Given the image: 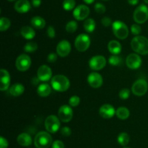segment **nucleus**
<instances>
[{"instance_id":"nucleus-1","label":"nucleus","mask_w":148,"mask_h":148,"mask_svg":"<svg viewBox=\"0 0 148 148\" xmlns=\"http://www.w3.org/2000/svg\"><path fill=\"white\" fill-rule=\"evenodd\" d=\"M132 49L139 55L148 54V39L143 36H137L131 41Z\"/></svg>"},{"instance_id":"nucleus-2","label":"nucleus","mask_w":148,"mask_h":148,"mask_svg":"<svg viewBox=\"0 0 148 148\" xmlns=\"http://www.w3.org/2000/svg\"><path fill=\"white\" fill-rule=\"evenodd\" d=\"M51 84L53 89L61 92L66 91L70 86L69 80L63 75H54L52 78Z\"/></svg>"},{"instance_id":"nucleus-3","label":"nucleus","mask_w":148,"mask_h":148,"mask_svg":"<svg viewBox=\"0 0 148 148\" xmlns=\"http://www.w3.org/2000/svg\"><path fill=\"white\" fill-rule=\"evenodd\" d=\"M52 144V137L48 132H38L35 136L34 145L36 148H49Z\"/></svg>"},{"instance_id":"nucleus-4","label":"nucleus","mask_w":148,"mask_h":148,"mask_svg":"<svg viewBox=\"0 0 148 148\" xmlns=\"http://www.w3.org/2000/svg\"><path fill=\"white\" fill-rule=\"evenodd\" d=\"M112 29L114 36L119 39H125L129 35V29L127 25L122 21L116 20L112 23Z\"/></svg>"},{"instance_id":"nucleus-5","label":"nucleus","mask_w":148,"mask_h":148,"mask_svg":"<svg viewBox=\"0 0 148 148\" xmlns=\"http://www.w3.org/2000/svg\"><path fill=\"white\" fill-rule=\"evenodd\" d=\"M134 21L138 24H143L148 20V7L145 4H141L136 8L133 15Z\"/></svg>"},{"instance_id":"nucleus-6","label":"nucleus","mask_w":148,"mask_h":148,"mask_svg":"<svg viewBox=\"0 0 148 148\" xmlns=\"http://www.w3.org/2000/svg\"><path fill=\"white\" fill-rule=\"evenodd\" d=\"M44 125L48 132L54 133L60 128V119L58 118L56 115H51L46 118Z\"/></svg>"},{"instance_id":"nucleus-7","label":"nucleus","mask_w":148,"mask_h":148,"mask_svg":"<svg viewBox=\"0 0 148 148\" xmlns=\"http://www.w3.org/2000/svg\"><path fill=\"white\" fill-rule=\"evenodd\" d=\"M148 90V84L145 79H138L133 84L132 91L136 96L145 95Z\"/></svg>"},{"instance_id":"nucleus-8","label":"nucleus","mask_w":148,"mask_h":148,"mask_svg":"<svg viewBox=\"0 0 148 148\" xmlns=\"http://www.w3.org/2000/svg\"><path fill=\"white\" fill-rule=\"evenodd\" d=\"M90 45V39L87 34L79 35L75 41V46L79 52H85Z\"/></svg>"},{"instance_id":"nucleus-9","label":"nucleus","mask_w":148,"mask_h":148,"mask_svg":"<svg viewBox=\"0 0 148 148\" xmlns=\"http://www.w3.org/2000/svg\"><path fill=\"white\" fill-rule=\"evenodd\" d=\"M31 65V59L25 54H22L17 57L15 61V67L18 71H25L30 68Z\"/></svg>"},{"instance_id":"nucleus-10","label":"nucleus","mask_w":148,"mask_h":148,"mask_svg":"<svg viewBox=\"0 0 148 148\" xmlns=\"http://www.w3.org/2000/svg\"><path fill=\"white\" fill-rule=\"evenodd\" d=\"M106 65V59L102 55H95L89 61L90 68L94 71L102 70Z\"/></svg>"},{"instance_id":"nucleus-11","label":"nucleus","mask_w":148,"mask_h":148,"mask_svg":"<svg viewBox=\"0 0 148 148\" xmlns=\"http://www.w3.org/2000/svg\"><path fill=\"white\" fill-rule=\"evenodd\" d=\"M58 116L64 123H68L73 117V110L69 105H62L58 111Z\"/></svg>"},{"instance_id":"nucleus-12","label":"nucleus","mask_w":148,"mask_h":148,"mask_svg":"<svg viewBox=\"0 0 148 148\" xmlns=\"http://www.w3.org/2000/svg\"><path fill=\"white\" fill-rule=\"evenodd\" d=\"M127 67L132 70H136L142 65V59L140 55L135 53H132L127 56L126 59Z\"/></svg>"},{"instance_id":"nucleus-13","label":"nucleus","mask_w":148,"mask_h":148,"mask_svg":"<svg viewBox=\"0 0 148 148\" xmlns=\"http://www.w3.org/2000/svg\"><path fill=\"white\" fill-rule=\"evenodd\" d=\"M90 14V9L88 6L80 4L77 6L73 11V16L76 20H83L88 17Z\"/></svg>"},{"instance_id":"nucleus-14","label":"nucleus","mask_w":148,"mask_h":148,"mask_svg":"<svg viewBox=\"0 0 148 148\" xmlns=\"http://www.w3.org/2000/svg\"><path fill=\"white\" fill-rule=\"evenodd\" d=\"M38 78L41 81H47L51 78L52 71L50 67L46 65H43L39 67L37 72Z\"/></svg>"},{"instance_id":"nucleus-15","label":"nucleus","mask_w":148,"mask_h":148,"mask_svg":"<svg viewBox=\"0 0 148 148\" xmlns=\"http://www.w3.org/2000/svg\"><path fill=\"white\" fill-rule=\"evenodd\" d=\"M71 52V44L68 41L62 40L56 46V52L62 57H66Z\"/></svg>"},{"instance_id":"nucleus-16","label":"nucleus","mask_w":148,"mask_h":148,"mask_svg":"<svg viewBox=\"0 0 148 148\" xmlns=\"http://www.w3.org/2000/svg\"><path fill=\"white\" fill-rule=\"evenodd\" d=\"M88 81L89 85L92 88H99L103 84V77L98 73H91L88 77Z\"/></svg>"},{"instance_id":"nucleus-17","label":"nucleus","mask_w":148,"mask_h":148,"mask_svg":"<svg viewBox=\"0 0 148 148\" xmlns=\"http://www.w3.org/2000/svg\"><path fill=\"white\" fill-rule=\"evenodd\" d=\"M116 113V110L112 105L109 104H105L101 107L99 110V114L102 118L106 119L111 118Z\"/></svg>"},{"instance_id":"nucleus-18","label":"nucleus","mask_w":148,"mask_h":148,"mask_svg":"<svg viewBox=\"0 0 148 148\" xmlns=\"http://www.w3.org/2000/svg\"><path fill=\"white\" fill-rule=\"evenodd\" d=\"M0 76H1L0 90L1 91H5L9 88L10 84V73L5 69H1V71H0Z\"/></svg>"},{"instance_id":"nucleus-19","label":"nucleus","mask_w":148,"mask_h":148,"mask_svg":"<svg viewBox=\"0 0 148 148\" xmlns=\"http://www.w3.org/2000/svg\"><path fill=\"white\" fill-rule=\"evenodd\" d=\"M31 8L28 0H17L14 4V10L19 13H26Z\"/></svg>"},{"instance_id":"nucleus-20","label":"nucleus","mask_w":148,"mask_h":148,"mask_svg":"<svg viewBox=\"0 0 148 148\" xmlns=\"http://www.w3.org/2000/svg\"><path fill=\"white\" fill-rule=\"evenodd\" d=\"M17 141L21 146L27 147L32 144V138L30 134L27 133H22L17 136Z\"/></svg>"},{"instance_id":"nucleus-21","label":"nucleus","mask_w":148,"mask_h":148,"mask_svg":"<svg viewBox=\"0 0 148 148\" xmlns=\"http://www.w3.org/2000/svg\"><path fill=\"white\" fill-rule=\"evenodd\" d=\"M108 51L113 55H119L121 51V45L118 41L112 40L108 44Z\"/></svg>"},{"instance_id":"nucleus-22","label":"nucleus","mask_w":148,"mask_h":148,"mask_svg":"<svg viewBox=\"0 0 148 148\" xmlns=\"http://www.w3.org/2000/svg\"><path fill=\"white\" fill-rule=\"evenodd\" d=\"M25 91V87L21 84H14L10 88V94L13 97H18L21 95Z\"/></svg>"},{"instance_id":"nucleus-23","label":"nucleus","mask_w":148,"mask_h":148,"mask_svg":"<svg viewBox=\"0 0 148 148\" xmlns=\"http://www.w3.org/2000/svg\"><path fill=\"white\" fill-rule=\"evenodd\" d=\"M20 33L22 36L26 39H32L36 36V32L33 28L30 26H23L20 30Z\"/></svg>"},{"instance_id":"nucleus-24","label":"nucleus","mask_w":148,"mask_h":148,"mask_svg":"<svg viewBox=\"0 0 148 148\" xmlns=\"http://www.w3.org/2000/svg\"><path fill=\"white\" fill-rule=\"evenodd\" d=\"M37 92L40 97H48L51 92V87L48 84H42L38 87Z\"/></svg>"},{"instance_id":"nucleus-25","label":"nucleus","mask_w":148,"mask_h":148,"mask_svg":"<svg viewBox=\"0 0 148 148\" xmlns=\"http://www.w3.org/2000/svg\"><path fill=\"white\" fill-rule=\"evenodd\" d=\"M32 26L36 29H43L46 26V21L43 17L40 16L33 17L30 20Z\"/></svg>"},{"instance_id":"nucleus-26","label":"nucleus","mask_w":148,"mask_h":148,"mask_svg":"<svg viewBox=\"0 0 148 148\" xmlns=\"http://www.w3.org/2000/svg\"><path fill=\"white\" fill-rule=\"evenodd\" d=\"M116 115L121 120H126L130 117V112L127 107H120L116 111Z\"/></svg>"},{"instance_id":"nucleus-27","label":"nucleus","mask_w":148,"mask_h":148,"mask_svg":"<svg viewBox=\"0 0 148 148\" xmlns=\"http://www.w3.org/2000/svg\"><path fill=\"white\" fill-rule=\"evenodd\" d=\"M84 28L86 30L88 33H92L94 31L96 27V23H95V20L92 18H88L85 20L84 22Z\"/></svg>"},{"instance_id":"nucleus-28","label":"nucleus","mask_w":148,"mask_h":148,"mask_svg":"<svg viewBox=\"0 0 148 148\" xmlns=\"http://www.w3.org/2000/svg\"><path fill=\"white\" fill-rule=\"evenodd\" d=\"M118 142L122 146H126L130 142V136L128 133H125V132H122V133H119L118 136Z\"/></svg>"},{"instance_id":"nucleus-29","label":"nucleus","mask_w":148,"mask_h":148,"mask_svg":"<svg viewBox=\"0 0 148 148\" xmlns=\"http://www.w3.org/2000/svg\"><path fill=\"white\" fill-rule=\"evenodd\" d=\"M11 26V22L10 19L7 17H1L0 20V30L1 31H4L7 30Z\"/></svg>"},{"instance_id":"nucleus-30","label":"nucleus","mask_w":148,"mask_h":148,"mask_svg":"<svg viewBox=\"0 0 148 148\" xmlns=\"http://www.w3.org/2000/svg\"><path fill=\"white\" fill-rule=\"evenodd\" d=\"M38 49V44L36 43V42L33 41H29L24 46V50L26 52H34L37 50Z\"/></svg>"},{"instance_id":"nucleus-31","label":"nucleus","mask_w":148,"mask_h":148,"mask_svg":"<svg viewBox=\"0 0 148 148\" xmlns=\"http://www.w3.org/2000/svg\"><path fill=\"white\" fill-rule=\"evenodd\" d=\"M78 28V25L77 22L75 20H71V21L68 22L66 26V30L69 33H72L77 30Z\"/></svg>"},{"instance_id":"nucleus-32","label":"nucleus","mask_w":148,"mask_h":148,"mask_svg":"<svg viewBox=\"0 0 148 148\" xmlns=\"http://www.w3.org/2000/svg\"><path fill=\"white\" fill-rule=\"evenodd\" d=\"M75 4H76L75 0H64L63 8L66 11H70L75 8Z\"/></svg>"},{"instance_id":"nucleus-33","label":"nucleus","mask_w":148,"mask_h":148,"mask_svg":"<svg viewBox=\"0 0 148 148\" xmlns=\"http://www.w3.org/2000/svg\"><path fill=\"white\" fill-rule=\"evenodd\" d=\"M121 62H122L121 58L116 55H111L108 59V62L113 66H116V65H120Z\"/></svg>"},{"instance_id":"nucleus-34","label":"nucleus","mask_w":148,"mask_h":148,"mask_svg":"<svg viewBox=\"0 0 148 148\" xmlns=\"http://www.w3.org/2000/svg\"><path fill=\"white\" fill-rule=\"evenodd\" d=\"M79 102H80V99L77 95L72 96L69 100V103L72 107H77L79 104Z\"/></svg>"},{"instance_id":"nucleus-35","label":"nucleus","mask_w":148,"mask_h":148,"mask_svg":"<svg viewBox=\"0 0 148 148\" xmlns=\"http://www.w3.org/2000/svg\"><path fill=\"white\" fill-rule=\"evenodd\" d=\"M94 8H95V12L97 13H99V14H103L106 12V8L105 6L103 4H101V3H96L95 4Z\"/></svg>"},{"instance_id":"nucleus-36","label":"nucleus","mask_w":148,"mask_h":148,"mask_svg":"<svg viewBox=\"0 0 148 148\" xmlns=\"http://www.w3.org/2000/svg\"><path fill=\"white\" fill-rule=\"evenodd\" d=\"M130 96V91L128 89H123L119 92V97L121 100H127Z\"/></svg>"},{"instance_id":"nucleus-37","label":"nucleus","mask_w":148,"mask_h":148,"mask_svg":"<svg viewBox=\"0 0 148 148\" xmlns=\"http://www.w3.org/2000/svg\"><path fill=\"white\" fill-rule=\"evenodd\" d=\"M142 31V28L139 25L134 24L131 26V32L133 35H136V36H139Z\"/></svg>"},{"instance_id":"nucleus-38","label":"nucleus","mask_w":148,"mask_h":148,"mask_svg":"<svg viewBox=\"0 0 148 148\" xmlns=\"http://www.w3.org/2000/svg\"><path fill=\"white\" fill-rule=\"evenodd\" d=\"M71 133H72L71 129L70 128L67 127V126H64V127H63L62 129H61V133H62V136H70Z\"/></svg>"},{"instance_id":"nucleus-39","label":"nucleus","mask_w":148,"mask_h":148,"mask_svg":"<svg viewBox=\"0 0 148 148\" xmlns=\"http://www.w3.org/2000/svg\"><path fill=\"white\" fill-rule=\"evenodd\" d=\"M47 34L49 37L51 38V39H53L56 36V31H55V29L53 26H49L48 28Z\"/></svg>"},{"instance_id":"nucleus-40","label":"nucleus","mask_w":148,"mask_h":148,"mask_svg":"<svg viewBox=\"0 0 148 148\" xmlns=\"http://www.w3.org/2000/svg\"><path fill=\"white\" fill-rule=\"evenodd\" d=\"M101 23H102V25L105 27H108L111 25L112 23V20H111V18L108 17H103L102 20H101Z\"/></svg>"},{"instance_id":"nucleus-41","label":"nucleus","mask_w":148,"mask_h":148,"mask_svg":"<svg viewBox=\"0 0 148 148\" xmlns=\"http://www.w3.org/2000/svg\"><path fill=\"white\" fill-rule=\"evenodd\" d=\"M56 59H57V55L55 53L49 54L47 57L48 62H50V63H53V62H56Z\"/></svg>"},{"instance_id":"nucleus-42","label":"nucleus","mask_w":148,"mask_h":148,"mask_svg":"<svg viewBox=\"0 0 148 148\" xmlns=\"http://www.w3.org/2000/svg\"><path fill=\"white\" fill-rule=\"evenodd\" d=\"M52 148H64V145L62 141L56 140L52 144Z\"/></svg>"},{"instance_id":"nucleus-43","label":"nucleus","mask_w":148,"mask_h":148,"mask_svg":"<svg viewBox=\"0 0 148 148\" xmlns=\"http://www.w3.org/2000/svg\"><path fill=\"white\" fill-rule=\"evenodd\" d=\"M8 142L7 139L3 136L0 137V148H7L8 147Z\"/></svg>"},{"instance_id":"nucleus-44","label":"nucleus","mask_w":148,"mask_h":148,"mask_svg":"<svg viewBox=\"0 0 148 148\" xmlns=\"http://www.w3.org/2000/svg\"><path fill=\"white\" fill-rule=\"evenodd\" d=\"M32 4L34 7H38L41 4V0H31Z\"/></svg>"},{"instance_id":"nucleus-45","label":"nucleus","mask_w":148,"mask_h":148,"mask_svg":"<svg viewBox=\"0 0 148 148\" xmlns=\"http://www.w3.org/2000/svg\"><path fill=\"white\" fill-rule=\"evenodd\" d=\"M139 2V0H128V3L131 5H137Z\"/></svg>"},{"instance_id":"nucleus-46","label":"nucleus","mask_w":148,"mask_h":148,"mask_svg":"<svg viewBox=\"0 0 148 148\" xmlns=\"http://www.w3.org/2000/svg\"><path fill=\"white\" fill-rule=\"evenodd\" d=\"M39 81H40V80H39L38 78H33V80H32V83H33V85H37Z\"/></svg>"},{"instance_id":"nucleus-47","label":"nucleus","mask_w":148,"mask_h":148,"mask_svg":"<svg viewBox=\"0 0 148 148\" xmlns=\"http://www.w3.org/2000/svg\"><path fill=\"white\" fill-rule=\"evenodd\" d=\"M83 1H85L86 4H92V3H93L94 1H95V0H83Z\"/></svg>"},{"instance_id":"nucleus-48","label":"nucleus","mask_w":148,"mask_h":148,"mask_svg":"<svg viewBox=\"0 0 148 148\" xmlns=\"http://www.w3.org/2000/svg\"><path fill=\"white\" fill-rule=\"evenodd\" d=\"M143 1H144L145 3H146V4H148V0H143Z\"/></svg>"},{"instance_id":"nucleus-49","label":"nucleus","mask_w":148,"mask_h":148,"mask_svg":"<svg viewBox=\"0 0 148 148\" xmlns=\"http://www.w3.org/2000/svg\"><path fill=\"white\" fill-rule=\"evenodd\" d=\"M7 1H16V0H7Z\"/></svg>"},{"instance_id":"nucleus-50","label":"nucleus","mask_w":148,"mask_h":148,"mask_svg":"<svg viewBox=\"0 0 148 148\" xmlns=\"http://www.w3.org/2000/svg\"><path fill=\"white\" fill-rule=\"evenodd\" d=\"M104 1H108V0H104Z\"/></svg>"},{"instance_id":"nucleus-51","label":"nucleus","mask_w":148,"mask_h":148,"mask_svg":"<svg viewBox=\"0 0 148 148\" xmlns=\"http://www.w3.org/2000/svg\"><path fill=\"white\" fill-rule=\"evenodd\" d=\"M124 148H130V147H124Z\"/></svg>"}]
</instances>
